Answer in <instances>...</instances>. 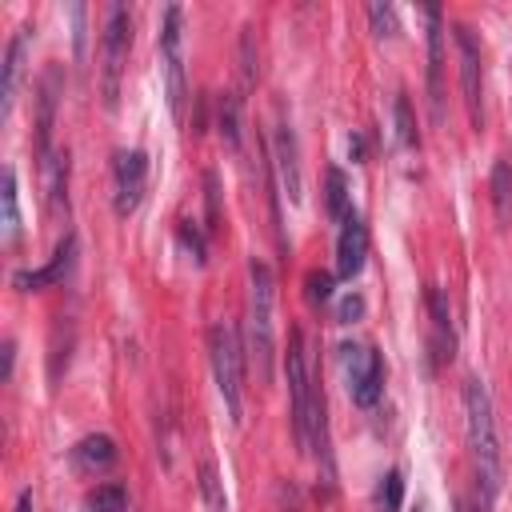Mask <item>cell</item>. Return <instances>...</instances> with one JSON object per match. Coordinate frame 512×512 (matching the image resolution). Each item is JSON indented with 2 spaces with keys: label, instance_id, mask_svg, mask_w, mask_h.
I'll list each match as a JSON object with an SVG mask.
<instances>
[{
  "label": "cell",
  "instance_id": "18",
  "mask_svg": "<svg viewBox=\"0 0 512 512\" xmlns=\"http://www.w3.org/2000/svg\"><path fill=\"white\" fill-rule=\"evenodd\" d=\"M40 172H44V196L52 212L68 208V152L52 148L48 156H40Z\"/></svg>",
  "mask_w": 512,
  "mask_h": 512
},
{
  "label": "cell",
  "instance_id": "30",
  "mask_svg": "<svg viewBox=\"0 0 512 512\" xmlns=\"http://www.w3.org/2000/svg\"><path fill=\"white\" fill-rule=\"evenodd\" d=\"M360 316H364V296H360V292L340 296V304H336V324H352V320H360Z\"/></svg>",
  "mask_w": 512,
  "mask_h": 512
},
{
  "label": "cell",
  "instance_id": "3",
  "mask_svg": "<svg viewBox=\"0 0 512 512\" xmlns=\"http://www.w3.org/2000/svg\"><path fill=\"white\" fill-rule=\"evenodd\" d=\"M272 304H276V276L264 260H248V356L256 364L260 384L272 380V356H276V324H272Z\"/></svg>",
  "mask_w": 512,
  "mask_h": 512
},
{
  "label": "cell",
  "instance_id": "19",
  "mask_svg": "<svg viewBox=\"0 0 512 512\" xmlns=\"http://www.w3.org/2000/svg\"><path fill=\"white\" fill-rule=\"evenodd\" d=\"M324 208H328V216H332L336 224H344V220L352 216L348 180H344V172H340V168H328V172H324Z\"/></svg>",
  "mask_w": 512,
  "mask_h": 512
},
{
  "label": "cell",
  "instance_id": "8",
  "mask_svg": "<svg viewBox=\"0 0 512 512\" xmlns=\"http://www.w3.org/2000/svg\"><path fill=\"white\" fill-rule=\"evenodd\" d=\"M452 40H456V56H460V92H464V108L472 128L484 124V68H480V40L472 32V24L456 20L452 24Z\"/></svg>",
  "mask_w": 512,
  "mask_h": 512
},
{
  "label": "cell",
  "instance_id": "33",
  "mask_svg": "<svg viewBox=\"0 0 512 512\" xmlns=\"http://www.w3.org/2000/svg\"><path fill=\"white\" fill-rule=\"evenodd\" d=\"M204 188H208V228H212L216 224V176L212 172L204 176Z\"/></svg>",
  "mask_w": 512,
  "mask_h": 512
},
{
  "label": "cell",
  "instance_id": "16",
  "mask_svg": "<svg viewBox=\"0 0 512 512\" xmlns=\"http://www.w3.org/2000/svg\"><path fill=\"white\" fill-rule=\"evenodd\" d=\"M424 300H428V320H432V348H436V360H452L456 336H452L448 296H444L440 288H428V292H424Z\"/></svg>",
  "mask_w": 512,
  "mask_h": 512
},
{
  "label": "cell",
  "instance_id": "5",
  "mask_svg": "<svg viewBox=\"0 0 512 512\" xmlns=\"http://www.w3.org/2000/svg\"><path fill=\"white\" fill-rule=\"evenodd\" d=\"M132 48V12L124 4H112L104 16V36H100V96L104 108H116L120 100V80Z\"/></svg>",
  "mask_w": 512,
  "mask_h": 512
},
{
  "label": "cell",
  "instance_id": "14",
  "mask_svg": "<svg viewBox=\"0 0 512 512\" xmlns=\"http://www.w3.org/2000/svg\"><path fill=\"white\" fill-rule=\"evenodd\" d=\"M364 260H368V228H364V220L352 212V216L340 224V236H336V276H340V280L360 276Z\"/></svg>",
  "mask_w": 512,
  "mask_h": 512
},
{
  "label": "cell",
  "instance_id": "1",
  "mask_svg": "<svg viewBox=\"0 0 512 512\" xmlns=\"http://www.w3.org/2000/svg\"><path fill=\"white\" fill-rule=\"evenodd\" d=\"M284 372H288V416H292V436L300 452H312L320 464V480L332 488V452H328V412L324 396L312 384L308 368V344L304 332H288V352H284Z\"/></svg>",
  "mask_w": 512,
  "mask_h": 512
},
{
  "label": "cell",
  "instance_id": "20",
  "mask_svg": "<svg viewBox=\"0 0 512 512\" xmlns=\"http://www.w3.org/2000/svg\"><path fill=\"white\" fill-rule=\"evenodd\" d=\"M488 188H492L496 220H500V224H508V220H512V164H508V160H496V164H492Z\"/></svg>",
  "mask_w": 512,
  "mask_h": 512
},
{
  "label": "cell",
  "instance_id": "35",
  "mask_svg": "<svg viewBox=\"0 0 512 512\" xmlns=\"http://www.w3.org/2000/svg\"><path fill=\"white\" fill-rule=\"evenodd\" d=\"M416 512H420V508H416Z\"/></svg>",
  "mask_w": 512,
  "mask_h": 512
},
{
  "label": "cell",
  "instance_id": "31",
  "mask_svg": "<svg viewBox=\"0 0 512 512\" xmlns=\"http://www.w3.org/2000/svg\"><path fill=\"white\" fill-rule=\"evenodd\" d=\"M180 240H184V244L192 248V256H196V264H204V240H200V232H196V228H192L188 220L180 224Z\"/></svg>",
  "mask_w": 512,
  "mask_h": 512
},
{
  "label": "cell",
  "instance_id": "2",
  "mask_svg": "<svg viewBox=\"0 0 512 512\" xmlns=\"http://www.w3.org/2000/svg\"><path fill=\"white\" fill-rule=\"evenodd\" d=\"M464 436H468V456H472V476H476V508L492 512L504 488V448H500L496 408L480 376L464 380Z\"/></svg>",
  "mask_w": 512,
  "mask_h": 512
},
{
  "label": "cell",
  "instance_id": "11",
  "mask_svg": "<svg viewBox=\"0 0 512 512\" xmlns=\"http://www.w3.org/2000/svg\"><path fill=\"white\" fill-rule=\"evenodd\" d=\"M60 92H64V72H60V64H48L44 76L36 80V156L52 152V128H56Z\"/></svg>",
  "mask_w": 512,
  "mask_h": 512
},
{
  "label": "cell",
  "instance_id": "15",
  "mask_svg": "<svg viewBox=\"0 0 512 512\" xmlns=\"http://www.w3.org/2000/svg\"><path fill=\"white\" fill-rule=\"evenodd\" d=\"M28 40H32V24H20L4 48V104L0 112L8 116L12 104H16V92H20V76H24V52H28Z\"/></svg>",
  "mask_w": 512,
  "mask_h": 512
},
{
  "label": "cell",
  "instance_id": "7",
  "mask_svg": "<svg viewBox=\"0 0 512 512\" xmlns=\"http://www.w3.org/2000/svg\"><path fill=\"white\" fill-rule=\"evenodd\" d=\"M340 372H344V388H348V400L356 408H376L380 396H384V360L372 344L364 340H348L340 344Z\"/></svg>",
  "mask_w": 512,
  "mask_h": 512
},
{
  "label": "cell",
  "instance_id": "13",
  "mask_svg": "<svg viewBox=\"0 0 512 512\" xmlns=\"http://www.w3.org/2000/svg\"><path fill=\"white\" fill-rule=\"evenodd\" d=\"M272 168L280 176V188L288 200H300V188H304V176H300V144H296V128L288 120L276 124V140H272Z\"/></svg>",
  "mask_w": 512,
  "mask_h": 512
},
{
  "label": "cell",
  "instance_id": "9",
  "mask_svg": "<svg viewBox=\"0 0 512 512\" xmlns=\"http://www.w3.org/2000/svg\"><path fill=\"white\" fill-rule=\"evenodd\" d=\"M148 188V156L140 148H120L112 160V204L116 216H132Z\"/></svg>",
  "mask_w": 512,
  "mask_h": 512
},
{
  "label": "cell",
  "instance_id": "6",
  "mask_svg": "<svg viewBox=\"0 0 512 512\" xmlns=\"http://www.w3.org/2000/svg\"><path fill=\"white\" fill-rule=\"evenodd\" d=\"M156 48H160V76H164L168 112L180 120L184 116V104H188V80H184V12H180V4H168L164 8Z\"/></svg>",
  "mask_w": 512,
  "mask_h": 512
},
{
  "label": "cell",
  "instance_id": "28",
  "mask_svg": "<svg viewBox=\"0 0 512 512\" xmlns=\"http://www.w3.org/2000/svg\"><path fill=\"white\" fill-rule=\"evenodd\" d=\"M304 296L320 308V304H328L332 300V272H320V268H312L308 276H304Z\"/></svg>",
  "mask_w": 512,
  "mask_h": 512
},
{
  "label": "cell",
  "instance_id": "26",
  "mask_svg": "<svg viewBox=\"0 0 512 512\" xmlns=\"http://www.w3.org/2000/svg\"><path fill=\"white\" fill-rule=\"evenodd\" d=\"M400 500H404V480L396 468H388L376 484V504H380V512H400Z\"/></svg>",
  "mask_w": 512,
  "mask_h": 512
},
{
  "label": "cell",
  "instance_id": "4",
  "mask_svg": "<svg viewBox=\"0 0 512 512\" xmlns=\"http://www.w3.org/2000/svg\"><path fill=\"white\" fill-rule=\"evenodd\" d=\"M208 360H212V376H216V392L228 408V416L240 424V408H244V344L232 320H216L208 328Z\"/></svg>",
  "mask_w": 512,
  "mask_h": 512
},
{
  "label": "cell",
  "instance_id": "22",
  "mask_svg": "<svg viewBox=\"0 0 512 512\" xmlns=\"http://www.w3.org/2000/svg\"><path fill=\"white\" fill-rule=\"evenodd\" d=\"M4 244H16L20 236V192H16V168H4Z\"/></svg>",
  "mask_w": 512,
  "mask_h": 512
},
{
  "label": "cell",
  "instance_id": "17",
  "mask_svg": "<svg viewBox=\"0 0 512 512\" xmlns=\"http://www.w3.org/2000/svg\"><path fill=\"white\" fill-rule=\"evenodd\" d=\"M68 460H72V468H80V472H104V468L116 464V444H112V436L92 432V436L76 440V448L68 452Z\"/></svg>",
  "mask_w": 512,
  "mask_h": 512
},
{
  "label": "cell",
  "instance_id": "23",
  "mask_svg": "<svg viewBox=\"0 0 512 512\" xmlns=\"http://www.w3.org/2000/svg\"><path fill=\"white\" fill-rule=\"evenodd\" d=\"M84 512H128V496L120 484H100L96 492H88Z\"/></svg>",
  "mask_w": 512,
  "mask_h": 512
},
{
  "label": "cell",
  "instance_id": "29",
  "mask_svg": "<svg viewBox=\"0 0 512 512\" xmlns=\"http://www.w3.org/2000/svg\"><path fill=\"white\" fill-rule=\"evenodd\" d=\"M368 20H372V32L384 40L396 32V8L392 4H368Z\"/></svg>",
  "mask_w": 512,
  "mask_h": 512
},
{
  "label": "cell",
  "instance_id": "12",
  "mask_svg": "<svg viewBox=\"0 0 512 512\" xmlns=\"http://www.w3.org/2000/svg\"><path fill=\"white\" fill-rule=\"evenodd\" d=\"M428 20V104H432V120H444V84H440V68H444V12L436 4L424 8Z\"/></svg>",
  "mask_w": 512,
  "mask_h": 512
},
{
  "label": "cell",
  "instance_id": "24",
  "mask_svg": "<svg viewBox=\"0 0 512 512\" xmlns=\"http://www.w3.org/2000/svg\"><path fill=\"white\" fill-rule=\"evenodd\" d=\"M392 116H396V144H400V148H416V144H420V136H416L412 104H408V96H404V92L392 100Z\"/></svg>",
  "mask_w": 512,
  "mask_h": 512
},
{
  "label": "cell",
  "instance_id": "25",
  "mask_svg": "<svg viewBox=\"0 0 512 512\" xmlns=\"http://www.w3.org/2000/svg\"><path fill=\"white\" fill-rule=\"evenodd\" d=\"M200 496H204V508L208 512H228V500H224V484H220L216 464H200Z\"/></svg>",
  "mask_w": 512,
  "mask_h": 512
},
{
  "label": "cell",
  "instance_id": "27",
  "mask_svg": "<svg viewBox=\"0 0 512 512\" xmlns=\"http://www.w3.org/2000/svg\"><path fill=\"white\" fill-rule=\"evenodd\" d=\"M240 84L244 88L256 84V28L252 24L240 32Z\"/></svg>",
  "mask_w": 512,
  "mask_h": 512
},
{
  "label": "cell",
  "instance_id": "34",
  "mask_svg": "<svg viewBox=\"0 0 512 512\" xmlns=\"http://www.w3.org/2000/svg\"><path fill=\"white\" fill-rule=\"evenodd\" d=\"M16 512H32V492H28V488L20 492V500H16Z\"/></svg>",
  "mask_w": 512,
  "mask_h": 512
},
{
  "label": "cell",
  "instance_id": "10",
  "mask_svg": "<svg viewBox=\"0 0 512 512\" xmlns=\"http://www.w3.org/2000/svg\"><path fill=\"white\" fill-rule=\"evenodd\" d=\"M72 264H76V232H64L60 244L52 248V256H48V264H40V268H16L12 272V284L20 292H40L48 284H60L72 272Z\"/></svg>",
  "mask_w": 512,
  "mask_h": 512
},
{
  "label": "cell",
  "instance_id": "32",
  "mask_svg": "<svg viewBox=\"0 0 512 512\" xmlns=\"http://www.w3.org/2000/svg\"><path fill=\"white\" fill-rule=\"evenodd\" d=\"M280 512H304V508H300V488H296V484H280Z\"/></svg>",
  "mask_w": 512,
  "mask_h": 512
},
{
  "label": "cell",
  "instance_id": "21",
  "mask_svg": "<svg viewBox=\"0 0 512 512\" xmlns=\"http://www.w3.org/2000/svg\"><path fill=\"white\" fill-rule=\"evenodd\" d=\"M216 128H220L224 144L236 152L240 148V96H232V92L220 96V104H216Z\"/></svg>",
  "mask_w": 512,
  "mask_h": 512
}]
</instances>
